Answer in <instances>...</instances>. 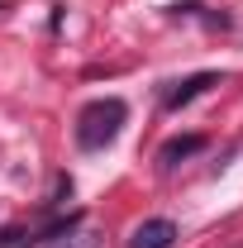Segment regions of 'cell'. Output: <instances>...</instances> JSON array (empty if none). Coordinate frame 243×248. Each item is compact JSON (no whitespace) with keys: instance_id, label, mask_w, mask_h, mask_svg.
I'll use <instances>...</instances> for the list:
<instances>
[{"instance_id":"1","label":"cell","mask_w":243,"mask_h":248,"mask_svg":"<svg viewBox=\"0 0 243 248\" xmlns=\"http://www.w3.org/2000/svg\"><path fill=\"white\" fill-rule=\"evenodd\" d=\"M124 120H129V105H124L120 95L91 100V105L81 110V120H76V143H81L86 153H100V148H110V143L120 139Z\"/></svg>"},{"instance_id":"2","label":"cell","mask_w":243,"mask_h":248,"mask_svg":"<svg viewBox=\"0 0 243 248\" xmlns=\"http://www.w3.org/2000/svg\"><path fill=\"white\" fill-rule=\"evenodd\" d=\"M129 248H177V224L172 219H143L129 234Z\"/></svg>"},{"instance_id":"3","label":"cell","mask_w":243,"mask_h":248,"mask_svg":"<svg viewBox=\"0 0 243 248\" xmlns=\"http://www.w3.org/2000/svg\"><path fill=\"white\" fill-rule=\"evenodd\" d=\"M214 81H219L214 72H196V77H186V81H177L172 91L162 95V105H167V110H182V105H191L196 95H205V91L214 86Z\"/></svg>"},{"instance_id":"4","label":"cell","mask_w":243,"mask_h":248,"mask_svg":"<svg viewBox=\"0 0 243 248\" xmlns=\"http://www.w3.org/2000/svg\"><path fill=\"white\" fill-rule=\"evenodd\" d=\"M200 148H205V139H200V134H186V139H167V143H162V153H157V162H162V167H177L182 157L200 153Z\"/></svg>"}]
</instances>
